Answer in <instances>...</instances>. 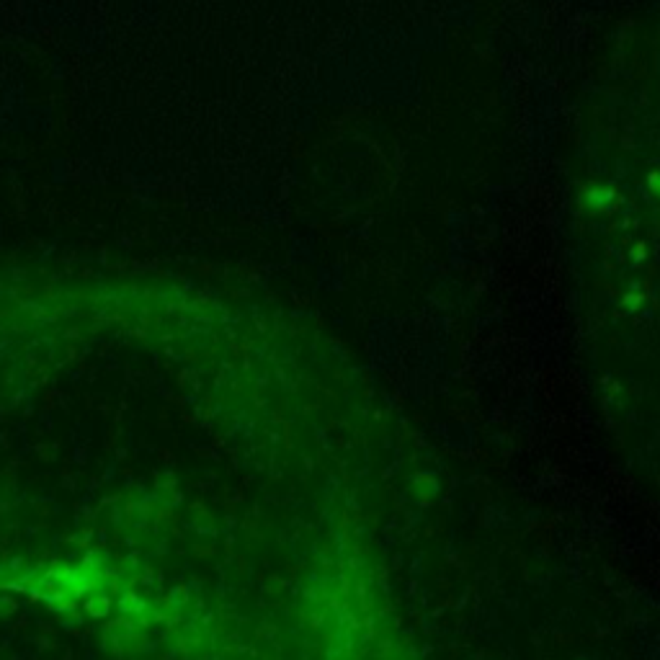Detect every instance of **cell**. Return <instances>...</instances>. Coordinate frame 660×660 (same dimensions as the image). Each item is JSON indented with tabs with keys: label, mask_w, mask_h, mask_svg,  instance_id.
<instances>
[{
	"label": "cell",
	"mask_w": 660,
	"mask_h": 660,
	"mask_svg": "<svg viewBox=\"0 0 660 660\" xmlns=\"http://www.w3.org/2000/svg\"><path fill=\"white\" fill-rule=\"evenodd\" d=\"M647 186H650V191H655L660 196V171L647 173Z\"/></svg>",
	"instance_id": "cell-2"
},
{
	"label": "cell",
	"mask_w": 660,
	"mask_h": 660,
	"mask_svg": "<svg viewBox=\"0 0 660 660\" xmlns=\"http://www.w3.org/2000/svg\"><path fill=\"white\" fill-rule=\"evenodd\" d=\"M645 255H647V250H645V245H642V243H640V245H635V250H632V258H635V261H642Z\"/></svg>",
	"instance_id": "cell-3"
},
{
	"label": "cell",
	"mask_w": 660,
	"mask_h": 660,
	"mask_svg": "<svg viewBox=\"0 0 660 660\" xmlns=\"http://www.w3.org/2000/svg\"><path fill=\"white\" fill-rule=\"evenodd\" d=\"M580 207L593 214H601V212H614L616 204H619V188L614 183H591V186L580 188Z\"/></svg>",
	"instance_id": "cell-1"
}]
</instances>
